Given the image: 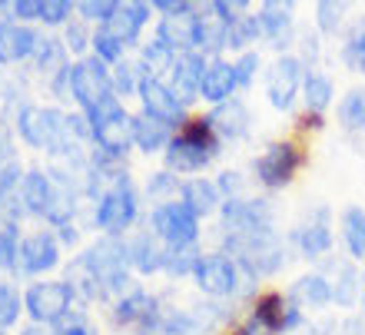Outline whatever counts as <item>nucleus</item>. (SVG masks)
<instances>
[{
    "instance_id": "1",
    "label": "nucleus",
    "mask_w": 365,
    "mask_h": 335,
    "mask_svg": "<svg viewBox=\"0 0 365 335\" xmlns=\"http://www.w3.org/2000/svg\"><path fill=\"white\" fill-rule=\"evenodd\" d=\"M17 136L30 150L50 153L53 160H77L80 140L70 130V120L63 110L57 106H37V103H24L17 110Z\"/></svg>"
},
{
    "instance_id": "2",
    "label": "nucleus",
    "mask_w": 365,
    "mask_h": 335,
    "mask_svg": "<svg viewBox=\"0 0 365 335\" xmlns=\"http://www.w3.org/2000/svg\"><path fill=\"white\" fill-rule=\"evenodd\" d=\"M222 153L220 136L212 133V126L206 116H190L182 130H176L173 143L163 153V170L173 176H196Z\"/></svg>"
},
{
    "instance_id": "3",
    "label": "nucleus",
    "mask_w": 365,
    "mask_h": 335,
    "mask_svg": "<svg viewBox=\"0 0 365 335\" xmlns=\"http://www.w3.org/2000/svg\"><path fill=\"white\" fill-rule=\"evenodd\" d=\"M87 120H90V126H93V146H96V153L106 156V160H116V163H120V160H123V156L136 146L133 113L126 110L123 100H120L116 93L96 106Z\"/></svg>"
},
{
    "instance_id": "4",
    "label": "nucleus",
    "mask_w": 365,
    "mask_h": 335,
    "mask_svg": "<svg viewBox=\"0 0 365 335\" xmlns=\"http://www.w3.org/2000/svg\"><path fill=\"white\" fill-rule=\"evenodd\" d=\"M136 220H140V192H136V182L130 180V172H120V176H116L113 182H106V190L96 196L93 222L103 236L120 239Z\"/></svg>"
},
{
    "instance_id": "5",
    "label": "nucleus",
    "mask_w": 365,
    "mask_h": 335,
    "mask_svg": "<svg viewBox=\"0 0 365 335\" xmlns=\"http://www.w3.org/2000/svg\"><path fill=\"white\" fill-rule=\"evenodd\" d=\"M306 166V150L296 140H272L262 146L259 156H252V180L259 182L266 192H279L292 186L296 172Z\"/></svg>"
},
{
    "instance_id": "6",
    "label": "nucleus",
    "mask_w": 365,
    "mask_h": 335,
    "mask_svg": "<svg viewBox=\"0 0 365 335\" xmlns=\"http://www.w3.org/2000/svg\"><path fill=\"white\" fill-rule=\"evenodd\" d=\"M192 282L206 299H236L250 296L256 282L250 276H242V269L236 266V259L226 252H202L200 266L192 272Z\"/></svg>"
},
{
    "instance_id": "7",
    "label": "nucleus",
    "mask_w": 365,
    "mask_h": 335,
    "mask_svg": "<svg viewBox=\"0 0 365 335\" xmlns=\"http://www.w3.org/2000/svg\"><path fill=\"white\" fill-rule=\"evenodd\" d=\"M200 226H202V220L182 200L160 202V206L150 210V232L163 242L166 249H190V246H200V232H202Z\"/></svg>"
},
{
    "instance_id": "8",
    "label": "nucleus",
    "mask_w": 365,
    "mask_h": 335,
    "mask_svg": "<svg viewBox=\"0 0 365 335\" xmlns=\"http://www.w3.org/2000/svg\"><path fill=\"white\" fill-rule=\"evenodd\" d=\"M276 230V206L269 196H240L220 206L222 236H256Z\"/></svg>"
},
{
    "instance_id": "9",
    "label": "nucleus",
    "mask_w": 365,
    "mask_h": 335,
    "mask_svg": "<svg viewBox=\"0 0 365 335\" xmlns=\"http://www.w3.org/2000/svg\"><path fill=\"white\" fill-rule=\"evenodd\" d=\"M70 96L80 106V113L90 116L96 106L113 96V73L100 57H83L70 63Z\"/></svg>"
},
{
    "instance_id": "10",
    "label": "nucleus",
    "mask_w": 365,
    "mask_h": 335,
    "mask_svg": "<svg viewBox=\"0 0 365 335\" xmlns=\"http://www.w3.org/2000/svg\"><path fill=\"white\" fill-rule=\"evenodd\" d=\"M77 292L67 279L63 282H34L24 292V312L30 316V326H47L53 329L60 319L77 309Z\"/></svg>"
},
{
    "instance_id": "11",
    "label": "nucleus",
    "mask_w": 365,
    "mask_h": 335,
    "mask_svg": "<svg viewBox=\"0 0 365 335\" xmlns=\"http://www.w3.org/2000/svg\"><path fill=\"white\" fill-rule=\"evenodd\" d=\"M292 246L299 249V256L309 259V262H326L332 259L336 249V232H332V210L326 202H319L299 220V226L292 230Z\"/></svg>"
},
{
    "instance_id": "12",
    "label": "nucleus",
    "mask_w": 365,
    "mask_h": 335,
    "mask_svg": "<svg viewBox=\"0 0 365 335\" xmlns=\"http://www.w3.org/2000/svg\"><path fill=\"white\" fill-rule=\"evenodd\" d=\"M302 80H306V63L299 53H279L266 70V100L276 113H292L296 100L302 96Z\"/></svg>"
},
{
    "instance_id": "13",
    "label": "nucleus",
    "mask_w": 365,
    "mask_h": 335,
    "mask_svg": "<svg viewBox=\"0 0 365 335\" xmlns=\"http://www.w3.org/2000/svg\"><path fill=\"white\" fill-rule=\"evenodd\" d=\"M160 299L153 292H146V289L133 286L126 289L120 299H113V309H110V316L120 329H136L140 335H153L156 332V319H160Z\"/></svg>"
},
{
    "instance_id": "14",
    "label": "nucleus",
    "mask_w": 365,
    "mask_h": 335,
    "mask_svg": "<svg viewBox=\"0 0 365 335\" xmlns=\"http://www.w3.org/2000/svg\"><path fill=\"white\" fill-rule=\"evenodd\" d=\"M136 96H140V106H143L146 116H156V120H163V123L176 126V130H182V126H186V120H190V110L180 103V96L170 90V83H166V80L143 77V80H140Z\"/></svg>"
},
{
    "instance_id": "15",
    "label": "nucleus",
    "mask_w": 365,
    "mask_h": 335,
    "mask_svg": "<svg viewBox=\"0 0 365 335\" xmlns=\"http://www.w3.org/2000/svg\"><path fill=\"white\" fill-rule=\"evenodd\" d=\"M60 266V239L53 230H37L20 239L17 272L24 276H47Z\"/></svg>"
},
{
    "instance_id": "16",
    "label": "nucleus",
    "mask_w": 365,
    "mask_h": 335,
    "mask_svg": "<svg viewBox=\"0 0 365 335\" xmlns=\"http://www.w3.org/2000/svg\"><path fill=\"white\" fill-rule=\"evenodd\" d=\"M256 17H259L262 40L272 50L289 53L286 47L292 43V34H296V4L292 0H262L256 7Z\"/></svg>"
},
{
    "instance_id": "17",
    "label": "nucleus",
    "mask_w": 365,
    "mask_h": 335,
    "mask_svg": "<svg viewBox=\"0 0 365 335\" xmlns=\"http://www.w3.org/2000/svg\"><path fill=\"white\" fill-rule=\"evenodd\" d=\"M332 286V306L339 309H356L362 302V266L352 259H326V266L319 269Z\"/></svg>"
},
{
    "instance_id": "18",
    "label": "nucleus",
    "mask_w": 365,
    "mask_h": 335,
    "mask_svg": "<svg viewBox=\"0 0 365 335\" xmlns=\"http://www.w3.org/2000/svg\"><path fill=\"white\" fill-rule=\"evenodd\" d=\"M150 17H153V4H146V0H126V4H120V10H116L113 17L106 20V24H100L96 30H103L106 37H113L120 47H133V43H140V34L150 24Z\"/></svg>"
},
{
    "instance_id": "19",
    "label": "nucleus",
    "mask_w": 365,
    "mask_h": 335,
    "mask_svg": "<svg viewBox=\"0 0 365 335\" xmlns=\"http://www.w3.org/2000/svg\"><path fill=\"white\" fill-rule=\"evenodd\" d=\"M206 120H210L212 133L220 136V143H240V140H246L252 130V113L240 96H232L226 103L212 106L210 113H206Z\"/></svg>"
},
{
    "instance_id": "20",
    "label": "nucleus",
    "mask_w": 365,
    "mask_h": 335,
    "mask_svg": "<svg viewBox=\"0 0 365 335\" xmlns=\"http://www.w3.org/2000/svg\"><path fill=\"white\" fill-rule=\"evenodd\" d=\"M37 40L40 34L30 24H17L10 17H0V67L30 60L34 50H37Z\"/></svg>"
},
{
    "instance_id": "21",
    "label": "nucleus",
    "mask_w": 365,
    "mask_h": 335,
    "mask_svg": "<svg viewBox=\"0 0 365 335\" xmlns=\"http://www.w3.org/2000/svg\"><path fill=\"white\" fill-rule=\"evenodd\" d=\"M196 34H200V7L176 17H160L156 24V40H163L173 53H196Z\"/></svg>"
},
{
    "instance_id": "22",
    "label": "nucleus",
    "mask_w": 365,
    "mask_h": 335,
    "mask_svg": "<svg viewBox=\"0 0 365 335\" xmlns=\"http://www.w3.org/2000/svg\"><path fill=\"white\" fill-rule=\"evenodd\" d=\"M210 60L202 57V53H180L170 70V90L180 96V103L190 110L196 100H200V83H202V70H206Z\"/></svg>"
},
{
    "instance_id": "23",
    "label": "nucleus",
    "mask_w": 365,
    "mask_h": 335,
    "mask_svg": "<svg viewBox=\"0 0 365 335\" xmlns=\"http://www.w3.org/2000/svg\"><path fill=\"white\" fill-rule=\"evenodd\" d=\"M53 196H57V180H53V172L40 170V166H30V170L24 172V182H20V202H24L27 216L47 220Z\"/></svg>"
},
{
    "instance_id": "24",
    "label": "nucleus",
    "mask_w": 365,
    "mask_h": 335,
    "mask_svg": "<svg viewBox=\"0 0 365 335\" xmlns=\"http://www.w3.org/2000/svg\"><path fill=\"white\" fill-rule=\"evenodd\" d=\"M240 90L236 83V67H232V60L226 57H216L206 63L202 70V83H200V100H206L210 106H220L226 100H232Z\"/></svg>"
},
{
    "instance_id": "25",
    "label": "nucleus",
    "mask_w": 365,
    "mask_h": 335,
    "mask_svg": "<svg viewBox=\"0 0 365 335\" xmlns=\"http://www.w3.org/2000/svg\"><path fill=\"white\" fill-rule=\"evenodd\" d=\"M230 50V24L210 7H200V34H196V53H202L206 60H216Z\"/></svg>"
},
{
    "instance_id": "26",
    "label": "nucleus",
    "mask_w": 365,
    "mask_h": 335,
    "mask_svg": "<svg viewBox=\"0 0 365 335\" xmlns=\"http://www.w3.org/2000/svg\"><path fill=\"white\" fill-rule=\"evenodd\" d=\"M286 296L296 302L302 312H322V309L332 306V286H329V279L322 272H306V276H299L292 286L286 289Z\"/></svg>"
},
{
    "instance_id": "27",
    "label": "nucleus",
    "mask_w": 365,
    "mask_h": 335,
    "mask_svg": "<svg viewBox=\"0 0 365 335\" xmlns=\"http://www.w3.org/2000/svg\"><path fill=\"white\" fill-rule=\"evenodd\" d=\"M180 200L186 202L200 220L220 216V206L226 202L222 200V192H220V186H216V180H210V176H192V180H182Z\"/></svg>"
},
{
    "instance_id": "28",
    "label": "nucleus",
    "mask_w": 365,
    "mask_h": 335,
    "mask_svg": "<svg viewBox=\"0 0 365 335\" xmlns=\"http://www.w3.org/2000/svg\"><path fill=\"white\" fill-rule=\"evenodd\" d=\"M126 246H130V266H133L136 276H156V272H163V266H166V246L156 239L150 230L136 232Z\"/></svg>"
},
{
    "instance_id": "29",
    "label": "nucleus",
    "mask_w": 365,
    "mask_h": 335,
    "mask_svg": "<svg viewBox=\"0 0 365 335\" xmlns=\"http://www.w3.org/2000/svg\"><path fill=\"white\" fill-rule=\"evenodd\" d=\"M133 123H136V150L146 156L166 153V146L173 143V136H176V126L163 123L156 116H146L143 110L133 116Z\"/></svg>"
},
{
    "instance_id": "30",
    "label": "nucleus",
    "mask_w": 365,
    "mask_h": 335,
    "mask_svg": "<svg viewBox=\"0 0 365 335\" xmlns=\"http://www.w3.org/2000/svg\"><path fill=\"white\" fill-rule=\"evenodd\" d=\"M339 236H342V246H346L349 259L365 266V210L362 206H346L339 212Z\"/></svg>"
},
{
    "instance_id": "31",
    "label": "nucleus",
    "mask_w": 365,
    "mask_h": 335,
    "mask_svg": "<svg viewBox=\"0 0 365 335\" xmlns=\"http://www.w3.org/2000/svg\"><path fill=\"white\" fill-rule=\"evenodd\" d=\"M250 316H256L262 326L269 329L272 335H286V316H289V296L279 292V289H269V292H259L252 299Z\"/></svg>"
},
{
    "instance_id": "32",
    "label": "nucleus",
    "mask_w": 365,
    "mask_h": 335,
    "mask_svg": "<svg viewBox=\"0 0 365 335\" xmlns=\"http://www.w3.org/2000/svg\"><path fill=\"white\" fill-rule=\"evenodd\" d=\"M302 103H306V113L326 116V110L336 103V83L329 73L322 70H306V80H302Z\"/></svg>"
},
{
    "instance_id": "33",
    "label": "nucleus",
    "mask_w": 365,
    "mask_h": 335,
    "mask_svg": "<svg viewBox=\"0 0 365 335\" xmlns=\"http://www.w3.org/2000/svg\"><path fill=\"white\" fill-rule=\"evenodd\" d=\"M336 120L342 126V133L349 136H365V83L352 86L336 106Z\"/></svg>"
},
{
    "instance_id": "34",
    "label": "nucleus",
    "mask_w": 365,
    "mask_h": 335,
    "mask_svg": "<svg viewBox=\"0 0 365 335\" xmlns=\"http://www.w3.org/2000/svg\"><path fill=\"white\" fill-rule=\"evenodd\" d=\"M34 67L40 70V73H47V77H57L60 70L70 67V50L63 47V40L50 37V34H40L37 40V50H34Z\"/></svg>"
},
{
    "instance_id": "35",
    "label": "nucleus",
    "mask_w": 365,
    "mask_h": 335,
    "mask_svg": "<svg viewBox=\"0 0 365 335\" xmlns=\"http://www.w3.org/2000/svg\"><path fill=\"white\" fill-rule=\"evenodd\" d=\"M176 57L180 53H173V50L166 47L163 40H150V43H143V50H140V60H136V67H140V73L143 77H156L163 80V73L170 77V70H173Z\"/></svg>"
},
{
    "instance_id": "36",
    "label": "nucleus",
    "mask_w": 365,
    "mask_h": 335,
    "mask_svg": "<svg viewBox=\"0 0 365 335\" xmlns=\"http://www.w3.org/2000/svg\"><path fill=\"white\" fill-rule=\"evenodd\" d=\"M339 60H342L352 73H362V77H365V20L349 24V30L342 34Z\"/></svg>"
},
{
    "instance_id": "37",
    "label": "nucleus",
    "mask_w": 365,
    "mask_h": 335,
    "mask_svg": "<svg viewBox=\"0 0 365 335\" xmlns=\"http://www.w3.org/2000/svg\"><path fill=\"white\" fill-rule=\"evenodd\" d=\"M262 40V30H259V17L246 10L240 17L230 24V50H236V57L246 53V50H256V43Z\"/></svg>"
},
{
    "instance_id": "38",
    "label": "nucleus",
    "mask_w": 365,
    "mask_h": 335,
    "mask_svg": "<svg viewBox=\"0 0 365 335\" xmlns=\"http://www.w3.org/2000/svg\"><path fill=\"white\" fill-rule=\"evenodd\" d=\"M346 4L342 0H319L312 14H316V34L319 37H336L346 30Z\"/></svg>"
},
{
    "instance_id": "39",
    "label": "nucleus",
    "mask_w": 365,
    "mask_h": 335,
    "mask_svg": "<svg viewBox=\"0 0 365 335\" xmlns=\"http://www.w3.org/2000/svg\"><path fill=\"white\" fill-rule=\"evenodd\" d=\"M180 190H182V180H180V176H173L170 170H156L153 176L146 180V196H150V202H153V206L180 200Z\"/></svg>"
},
{
    "instance_id": "40",
    "label": "nucleus",
    "mask_w": 365,
    "mask_h": 335,
    "mask_svg": "<svg viewBox=\"0 0 365 335\" xmlns=\"http://www.w3.org/2000/svg\"><path fill=\"white\" fill-rule=\"evenodd\" d=\"M202 259V249L200 246H190V249H166V266L163 272L173 279H192L196 266Z\"/></svg>"
},
{
    "instance_id": "41",
    "label": "nucleus",
    "mask_w": 365,
    "mask_h": 335,
    "mask_svg": "<svg viewBox=\"0 0 365 335\" xmlns=\"http://www.w3.org/2000/svg\"><path fill=\"white\" fill-rule=\"evenodd\" d=\"M24 316V296L10 282H0V332L14 329Z\"/></svg>"
},
{
    "instance_id": "42",
    "label": "nucleus",
    "mask_w": 365,
    "mask_h": 335,
    "mask_svg": "<svg viewBox=\"0 0 365 335\" xmlns=\"http://www.w3.org/2000/svg\"><path fill=\"white\" fill-rule=\"evenodd\" d=\"M63 47H67L70 53H77L80 60L87 57V50L93 47V30H90V24L83 17L70 20L67 27H63Z\"/></svg>"
},
{
    "instance_id": "43",
    "label": "nucleus",
    "mask_w": 365,
    "mask_h": 335,
    "mask_svg": "<svg viewBox=\"0 0 365 335\" xmlns=\"http://www.w3.org/2000/svg\"><path fill=\"white\" fill-rule=\"evenodd\" d=\"M110 73H113V93L120 96V100H123V96H136L140 80H143V73H140V67H136V63L120 60L116 67H110Z\"/></svg>"
},
{
    "instance_id": "44",
    "label": "nucleus",
    "mask_w": 365,
    "mask_h": 335,
    "mask_svg": "<svg viewBox=\"0 0 365 335\" xmlns=\"http://www.w3.org/2000/svg\"><path fill=\"white\" fill-rule=\"evenodd\" d=\"M77 10V4L73 0H40V24L43 27H67L70 14Z\"/></svg>"
},
{
    "instance_id": "45",
    "label": "nucleus",
    "mask_w": 365,
    "mask_h": 335,
    "mask_svg": "<svg viewBox=\"0 0 365 335\" xmlns=\"http://www.w3.org/2000/svg\"><path fill=\"white\" fill-rule=\"evenodd\" d=\"M232 67H236V83H240V90H250V86L256 83V77L262 73L259 50H246V53H240V57L232 60Z\"/></svg>"
},
{
    "instance_id": "46",
    "label": "nucleus",
    "mask_w": 365,
    "mask_h": 335,
    "mask_svg": "<svg viewBox=\"0 0 365 335\" xmlns=\"http://www.w3.org/2000/svg\"><path fill=\"white\" fill-rule=\"evenodd\" d=\"M116 10H120V0H80V4H77L80 17L87 20V24H96V27H100V24H106Z\"/></svg>"
},
{
    "instance_id": "47",
    "label": "nucleus",
    "mask_w": 365,
    "mask_h": 335,
    "mask_svg": "<svg viewBox=\"0 0 365 335\" xmlns=\"http://www.w3.org/2000/svg\"><path fill=\"white\" fill-rule=\"evenodd\" d=\"M126 47H120L113 37H106L103 30H93V57H100L106 67H116L120 60H123Z\"/></svg>"
},
{
    "instance_id": "48",
    "label": "nucleus",
    "mask_w": 365,
    "mask_h": 335,
    "mask_svg": "<svg viewBox=\"0 0 365 335\" xmlns=\"http://www.w3.org/2000/svg\"><path fill=\"white\" fill-rule=\"evenodd\" d=\"M53 332L57 335H96V329H93V322L87 319L83 309H73V312H67V316L53 326Z\"/></svg>"
},
{
    "instance_id": "49",
    "label": "nucleus",
    "mask_w": 365,
    "mask_h": 335,
    "mask_svg": "<svg viewBox=\"0 0 365 335\" xmlns=\"http://www.w3.org/2000/svg\"><path fill=\"white\" fill-rule=\"evenodd\" d=\"M246 182H250V176H242L240 170H222L216 176V186H220L222 200H240L242 192H246Z\"/></svg>"
},
{
    "instance_id": "50",
    "label": "nucleus",
    "mask_w": 365,
    "mask_h": 335,
    "mask_svg": "<svg viewBox=\"0 0 365 335\" xmlns=\"http://www.w3.org/2000/svg\"><path fill=\"white\" fill-rule=\"evenodd\" d=\"M319 57H322V40H319L316 30H312V34L306 30V34L299 37V60L306 63V70H316Z\"/></svg>"
},
{
    "instance_id": "51",
    "label": "nucleus",
    "mask_w": 365,
    "mask_h": 335,
    "mask_svg": "<svg viewBox=\"0 0 365 335\" xmlns=\"http://www.w3.org/2000/svg\"><path fill=\"white\" fill-rule=\"evenodd\" d=\"M10 20L34 27L40 20V0H14V4H10Z\"/></svg>"
},
{
    "instance_id": "52",
    "label": "nucleus",
    "mask_w": 365,
    "mask_h": 335,
    "mask_svg": "<svg viewBox=\"0 0 365 335\" xmlns=\"http://www.w3.org/2000/svg\"><path fill=\"white\" fill-rule=\"evenodd\" d=\"M150 4H153V14H163V17H176V14H186L196 7L190 0H150Z\"/></svg>"
},
{
    "instance_id": "53",
    "label": "nucleus",
    "mask_w": 365,
    "mask_h": 335,
    "mask_svg": "<svg viewBox=\"0 0 365 335\" xmlns=\"http://www.w3.org/2000/svg\"><path fill=\"white\" fill-rule=\"evenodd\" d=\"M14 160H17V156H14V140H10V133L0 126V170H4V166H10Z\"/></svg>"
},
{
    "instance_id": "54",
    "label": "nucleus",
    "mask_w": 365,
    "mask_h": 335,
    "mask_svg": "<svg viewBox=\"0 0 365 335\" xmlns=\"http://www.w3.org/2000/svg\"><path fill=\"white\" fill-rule=\"evenodd\" d=\"M296 126L299 130H312V133H319V130H322V126H326V116H316V113H306V110H302V113H299V120H296Z\"/></svg>"
},
{
    "instance_id": "55",
    "label": "nucleus",
    "mask_w": 365,
    "mask_h": 335,
    "mask_svg": "<svg viewBox=\"0 0 365 335\" xmlns=\"http://www.w3.org/2000/svg\"><path fill=\"white\" fill-rule=\"evenodd\" d=\"M57 239H60V246H77V230H73V226H63V230L57 232Z\"/></svg>"
},
{
    "instance_id": "56",
    "label": "nucleus",
    "mask_w": 365,
    "mask_h": 335,
    "mask_svg": "<svg viewBox=\"0 0 365 335\" xmlns=\"http://www.w3.org/2000/svg\"><path fill=\"white\" fill-rule=\"evenodd\" d=\"M20 335H57V332H53V329H47V326H27Z\"/></svg>"
},
{
    "instance_id": "57",
    "label": "nucleus",
    "mask_w": 365,
    "mask_h": 335,
    "mask_svg": "<svg viewBox=\"0 0 365 335\" xmlns=\"http://www.w3.org/2000/svg\"><path fill=\"white\" fill-rule=\"evenodd\" d=\"M359 306H362V319H365V289H362V302H359Z\"/></svg>"
},
{
    "instance_id": "58",
    "label": "nucleus",
    "mask_w": 365,
    "mask_h": 335,
    "mask_svg": "<svg viewBox=\"0 0 365 335\" xmlns=\"http://www.w3.org/2000/svg\"><path fill=\"white\" fill-rule=\"evenodd\" d=\"M222 335H240V332H236V329H232V332H222Z\"/></svg>"
},
{
    "instance_id": "59",
    "label": "nucleus",
    "mask_w": 365,
    "mask_h": 335,
    "mask_svg": "<svg viewBox=\"0 0 365 335\" xmlns=\"http://www.w3.org/2000/svg\"><path fill=\"white\" fill-rule=\"evenodd\" d=\"M362 143H365V136H362Z\"/></svg>"
}]
</instances>
